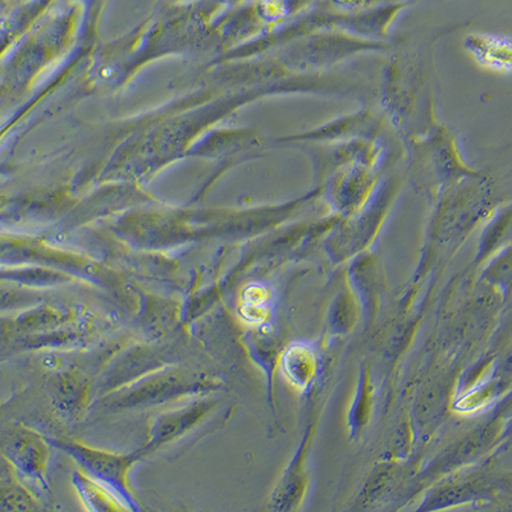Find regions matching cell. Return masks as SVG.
<instances>
[{"label":"cell","mask_w":512,"mask_h":512,"mask_svg":"<svg viewBox=\"0 0 512 512\" xmlns=\"http://www.w3.org/2000/svg\"><path fill=\"white\" fill-rule=\"evenodd\" d=\"M50 445L40 433L24 425L3 433L2 456L16 469L21 478L29 480L44 495H49L48 469Z\"/></svg>","instance_id":"1"},{"label":"cell","mask_w":512,"mask_h":512,"mask_svg":"<svg viewBox=\"0 0 512 512\" xmlns=\"http://www.w3.org/2000/svg\"><path fill=\"white\" fill-rule=\"evenodd\" d=\"M66 454L70 455L85 473L91 475L120 492L126 498L132 509H136L134 495H132L128 475L137 461L143 457L144 451L135 454L121 455L114 452L98 450V448L84 445L79 442H56Z\"/></svg>","instance_id":"2"},{"label":"cell","mask_w":512,"mask_h":512,"mask_svg":"<svg viewBox=\"0 0 512 512\" xmlns=\"http://www.w3.org/2000/svg\"><path fill=\"white\" fill-rule=\"evenodd\" d=\"M213 406V402L199 401L196 404L186 406V408L168 411V413L158 416L155 419L152 431H150L148 445L143 448L144 454L157 450L158 447L175 441L178 437L190 432L192 428L203 422Z\"/></svg>","instance_id":"3"},{"label":"cell","mask_w":512,"mask_h":512,"mask_svg":"<svg viewBox=\"0 0 512 512\" xmlns=\"http://www.w3.org/2000/svg\"><path fill=\"white\" fill-rule=\"evenodd\" d=\"M73 487L76 489L81 504L85 509L94 512L104 511H130L132 506L125 497L109 484L91 477L84 470H77L72 478Z\"/></svg>","instance_id":"4"},{"label":"cell","mask_w":512,"mask_h":512,"mask_svg":"<svg viewBox=\"0 0 512 512\" xmlns=\"http://www.w3.org/2000/svg\"><path fill=\"white\" fill-rule=\"evenodd\" d=\"M0 510L2 511H36L41 510L40 502L34 493L22 484V478L11 464L3 457L2 478H0Z\"/></svg>","instance_id":"5"},{"label":"cell","mask_w":512,"mask_h":512,"mask_svg":"<svg viewBox=\"0 0 512 512\" xmlns=\"http://www.w3.org/2000/svg\"><path fill=\"white\" fill-rule=\"evenodd\" d=\"M303 452L292 461L280 483L274 489L271 504L274 510H292L301 501L304 493Z\"/></svg>","instance_id":"6"},{"label":"cell","mask_w":512,"mask_h":512,"mask_svg":"<svg viewBox=\"0 0 512 512\" xmlns=\"http://www.w3.org/2000/svg\"><path fill=\"white\" fill-rule=\"evenodd\" d=\"M281 367L287 381L299 390H303L314 377L315 359L312 351L296 345L283 354Z\"/></svg>","instance_id":"7"},{"label":"cell","mask_w":512,"mask_h":512,"mask_svg":"<svg viewBox=\"0 0 512 512\" xmlns=\"http://www.w3.org/2000/svg\"><path fill=\"white\" fill-rule=\"evenodd\" d=\"M469 49L472 50L479 62L500 70L512 68V43L504 39L474 38L470 40Z\"/></svg>","instance_id":"8"}]
</instances>
